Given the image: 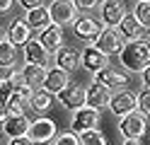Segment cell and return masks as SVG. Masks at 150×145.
<instances>
[{
    "mask_svg": "<svg viewBox=\"0 0 150 145\" xmlns=\"http://www.w3.org/2000/svg\"><path fill=\"white\" fill-rule=\"evenodd\" d=\"M119 61H121V65H124L126 70L143 73L150 65V44L145 39L124 44V48H121V53H119Z\"/></svg>",
    "mask_w": 150,
    "mask_h": 145,
    "instance_id": "6da1fadb",
    "label": "cell"
},
{
    "mask_svg": "<svg viewBox=\"0 0 150 145\" xmlns=\"http://www.w3.org/2000/svg\"><path fill=\"white\" fill-rule=\"evenodd\" d=\"M51 145H80V135H75L73 131H65V133L56 135L51 140Z\"/></svg>",
    "mask_w": 150,
    "mask_h": 145,
    "instance_id": "f1b7e54d",
    "label": "cell"
},
{
    "mask_svg": "<svg viewBox=\"0 0 150 145\" xmlns=\"http://www.w3.org/2000/svg\"><path fill=\"white\" fill-rule=\"evenodd\" d=\"M7 41H10L15 48L17 46H27L32 41V27L24 22V19H15V22H10V27H7Z\"/></svg>",
    "mask_w": 150,
    "mask_h": 145,
    "instance_id": "5bb4252c",
    "label": "cell"
},
{
    "mask_svg": "<svg viewBox=\"0 0 150 145\" xmlns=\"http://www.w3.org/2000/svg\"><path fill=\"white\" fill-rule=\"evenodd\" d=\"M3 82H5V80H3V77H0V85H3Z\"/></svg>",
    "mask_w": 150,
    "mask_h": 145,
    "instance_id": "f35d334b",
    "label": "cell"
},
{
    "mask_svg": "<svg viewBox=\"0 0 150 145\" xmlns=\"http://www.w3.org/2000/svg\"><path fill=\"white\" fill-rule=\"evenodd\" d=\"M29 126H32V121L27 119V116H7V121L3 123V131L10 135V140H12V138H24V135L29 133Z\"/></svg>",
    "mask_w": 150,
    "mask_h": 145,
    "instance_id": "ac0fdd59",
    "label": "cell"
},
{
    "mask_svg": "<svg viewBox=\"0 0 150 145\" xmlns=\"http://www.w3.org/2000/svg\"><path fill=\"white\" fill-rule=\"evenodd\" d=\"M51 97L53 94H49L46 90H34L32 92V97H29V106L36 111V114H44V111H49V106H51Z\"/></svg>",
    "mask_w": 150,
    "mask_h": 145,
    "instance_id": "603a6c76",
    "label": "cell"
},
{
    "mask_svg": "<svg viewBox=\"0 0 150 145\" xmlns=\"http://www.w3.org/2000/svg\"><path fill=\"white\" fill-rule=\"evenodd\" d=\"M20 73L24 75V80H27V85H29L32 90H34V87L39 90V87H41V82H44V75H46V70H44V68H39V65H29V63H27Z\"/></svg>",
    "mask_w": 150,
    "mask_h": 145,
    "instance_id": "cb8c5ba5",
    "label": "cell"
},
{
    "mask_svg": "<svg viewBox=\"0 0 150 145\" xmlns=\"http://www.w3.org/2000/svg\"><path fill=\"white\" fill-rule=\"evenodd\" d=\"M145 41H148V44H150V32H148V39H145Z\"/></svg>",
    "mask_w": 150,
    "mask_h": 145,
    "instance_id": "74e56055",
    "label": "cell"
},
{
    "mask_svg": "<svg viewBox=\"0 0 150 145\" xmlns=\"http://www.w3.org/2000/svg\"><path fill=\"white\" fill-rule=\"evenodd\" d=\"M140 75H143V82H145V87L150 90V65H148V68H145V70L140 73Z\"/></svg>",
    "mask_w": 150,
    "mask_h": 145,
    "instance_id": "e575fe53",
    "label": "cell"
},
{
    "mask_svg": "<svg viewBox=\"0 0 150 145\" xmlns=\"http://www.w3.org/2000/svg\"><path fill=\"white\" fill-rule=\"evenodd\" d=\"M24 58L29 65H39V68H46L51 61V53L39 44V39H32L29 44L24 46Z\"/></svg>",
    "mask_w": 150,
    "mask_h": 145,
    "instance_id": "9a60e30c",
    "label": "cell"
},
{
    "mask_svg": "<svg viewBox=\"0 0 150 145\" xmlns=\"http://www.w3.org/2000/svg\"><path fill=\"white\" fill-rule=\"evenodd\" d=\"M15 63H17V48L5 39L0 44V68H12Z\"/></svg>",
    "mask_w": 150,
    "mask_h": 145,
    "instance_id": "d4e9b609",
    "label": "cell"
},
{
    "mask_svg": "<svg viewBox=\"0 0 150 145\" xmlns=\"http://www.w3.org/2000/svg\"><path fill=\"white\" fill-rule=\"evenodd\" d=\"M7 82H10V87H12V94H17V97H22V99L29 102V97H32L34 90L27 85V80H24V75H22V73L12 70L10 75H7Z\"/></svg>",
    "mask_w": 150,
    "mask_h": 145,
    "instance_id": "7402d4cb",
    "label": "cell"
},
{
    "mask_svg": "<svg viewBox=\"0 0 150 145\" xmlns=\"http://www.w3.org/2000/svg\"><path fill=\"white\" fill-rule=\"evenodd\" d=\"M68 73H63L61 68H49V70H46V75H44V82H41V90H46L49 94H56L58 97L65 87H68Z\"/></svg>",
    "mask_w": 150,
    "mask_h": 145,
    "instance_id": "8fae6325",
    "label": "cell"
},
{
    "mask_svg": "<svg viewBox=\"0 0 150 145\" xmlns=\"http://www.w3.org/2000/svg\"><path fill=\"white\" fill-rule=\"evenodd\" d=\"M109 104H111V92L92 82V87L87 90V106L99 111V109H104V106H109Z\"/></svg>",
    "mask_w": 150,
    "mask_h": 145,
    "instance_id": "ffe728a7",
    "label": "cell"
},
{
    "mask_svg": "<svg viewBox=\"0 0 150 145\" xmlns=\"http://www.w3.org/2000/svg\"><path fill=\"white\" fill-rule=\"evenodd\" d=\"M80 65L85 68V70H92V73H99L104 70V68L109 65V58L104 53H99L95 46H85L80 51Z\"/></svg>",
    "mask_w": 150,
    "mask_h": 145,
    "instance_id": "4fadbf2b",
    "label": "cell"
},
{
    "mask_svg": "<svg viewBox=\"0 0 150 145\" xmlns=\"http://www.w3.org/2000/svg\"><path fill=\"white\" fill-rule=\"evenodd\" d=\"M133 15H136V19L140 22V27L150 32V0H138Z\"/></svg>",
    "mask_w": 150,
    "mask_h": 145,
    "instance_id": "484cf974",
    "label": "cell"
},
{
    "mask_svg": "<svg viewBox=\"0 0 150 145\" xmlns=\"http://www.w3.org/2000/svg\"><path fill=\"white\" fill-rule=\"evenodd\" d=\"M99 10H102V22L107 27H111V29H116L126 17L124 3H119V0H104V3L99 5Z\"/></svg>",
    "mask_w": 150,
    "mask_h": 145,
    "instance_id": "7c38bea8",
    "label": "cell"
},
{
    "mask_svg": "<svg viewBox=\"0 0 150 145\" xmlns=\"http://www.w3.org/2000/svg\"><path fill=\"white\" fill-rule=\"evenodd\" d=\"M27 24H29L32 29H39V32H44L46 27H51V12H49V7H39V10H34V12H27V19H24Z\"/></svg>",
    "mask_w": 150,
    "mask_h": 145,
    "instance_id": "44dd1931",
    "label": "cell"
},
{
    "mask_svg": "<svg viewBox=\"0 0 150 145\" xmlns=\"http://www.w3.org/2000/svg\"><path fill=\"white\" fill-rule=\"evenodd\" d=\"M20 5L27 10V12H34V10H39V7H41V3H39V0H22Z\"/></svg>",
    "mask_w": 150,
    "mask_h": 145,
    "instance_id": "4dcf8cb0",
    "label": "cell"
},
{
    "mask_svg": "<svg viewBox=\"0 0 150 145\" xmlns=\"http://www.w3.org/2000/svg\"><path fill=\"white\" fill-rule=\"evenodd\" d=\"M49 12H51V22L53 24H73L75 19V12H78V7H75L73 0H53V3L49 5Z\"/></svg>",
    "mask_w": 150,
    "mask_h": 145,
    "instance_id": "52a82bcc",
    "label": "cell"
},
{
    "mask_svg": "<svg viewBox=\"0 0 150 145\" xmlns=\"http://www.w3.org/2000/svg\"><path fill=\"white\" fill-rule=\"evenodd\" d=\"M58 102L65 106V109H73V111L85 109V106H87V90L80 87V85H68L58 94Z\"/></svg>",
    "mask_w": 150,
    "mask_h": 145,
    "instance_id": "9c48e42d",
    "label": "cell"
},
{
    "mask_svg": "<svg viewBox=\"0 0 150 145\" xmlns=\"http://www.w3.org/2000/svg\"><path fill=\"white\" fill-rule=\"evenodd\" d=\"M95 48H97L99 53H104L107 58L114 56V53H121V48H124V39H121L119 29L104 27V29H102V34L95 39Z\"/></svg>",
    "mask_w": 150,
    "mask_h": 145,
    "instance_id": "7a4b0ae2",
    "label": "cell"
},
{
    "mask_svg": "<svg viewBox=\"0 0 150 145\" xmlns=\"http://www.w3.org/2000/svg\"><path fill=\"white\" fill-rule=\"evenodd\" d=\"M10 10H12V0H0V15L10 12Z\"/></svg>",
    "mask_w": 150,
    "mask_h": 145,
    "instance_id": "d6a6232c",
    "label": "cell"
},
{
    "mask_svg": "<svg viewBox=\"0 0 150 145\" xmlns=\"http://www.w3.org/2000/svg\"><path fill=\"white\" fill-rule=\"evenodd\" d=\"M124 145H140V140H124Z\"/></svg>",
    "mask_w": 150,
    "mask_h": 145,
    "instance_id": "d590c367",
    "label": "cell"
},
{
    "mask_svg": "<svg viewBox=\"0 0 150 145\" xmlns=\"http://www.w3.org/2000/svg\"><path fill=\"white\" fill-rule=\"evenodd\" d=\"M136 109H138V114H143L145 119H150V90L148 87L138 94V106Z\"/></svg>",
    "mask_w": 150,
    "mask_h": 145,
    "instance_id": "f546056e",
    "label": "cell"
},
{
    "mask_svg": "<svg viewBox=\"0 0 150 145\" xmlns=\"http://www.w3.org/2000/svg\"><path fill=\"white\" fill-rule=\"evenodd\" d=\"M138 106V94L133 92H116V94H111V104H109V111L114 114V116H128V114H133V109Z\"/></svg>",
    "mask_w": 150,
    "mask_h": 145,
    "instance_id": "ba28073f",
    "label": "cell"
},
{
    "mask_svg": "<svg viewBox=\"0 0 150 145\" xmlns=\"http://www.w3.org/2000/svg\"><path fill=\"white\" fill-rule=\"evenodd\" d=\"M75 7L78 10H92L95 7V0H75Z\"/></svg>",
    "mask_w": 150,
    "mask_h": 145,
    "instance_id": "1f68e13d",
    "label": "cell"
},
{
    "mask_svg": "<svg viewBox=\"0 0 150 145\" xmlns=\"http://www.w3.org/2000/svg\"><path fill=\"white\" fill-rule=\"evenodd\" d=\"M56 135H58V133H56V121L46 119V116H39L36 121H32L27 138L36 145V143H51Z\"/></svg>",
    "mask_w": 150,
    "mask_h": 145,
    "instance_id": "5b68a950",
    "label": "cell"
},
{
    "mask_svg": "<svg viewBox=\"0 0 150 145\" xmlns=\"http://www.w3.org/2000/svg\"><path fill=\"white\" fill-rule=\"evenodd\" d=\"M97 123H99V111L85 106V109H78L73 114L70 128H73L75 135H80V133H87V131H97Z\"/></svg>",
    "mask_w": 150,
    "mask_h": 145,
    "instance_id": "8992f818",
    "label": "cell"
},
{
    "mask_svg": "<svg viewBox=\"0 0 150 145\" xmlns=\"http://www.w3.org/2000/svg\"><path fill=\"white\" fill-rule=\"evenodd\" d=\"M119 34H121V39H126V44L128 41H138L140 36H143V27H140V22L136 19V15L133 12H126V17H124V22L119 24Z\"/></svg>",
    "mask_w": 150,
    "mask_h": 145,
    "instance_id": "d6986e66",
    "label": "cell"
},
{
    "mask_svg": "<svg viewBox=\"0 0 150 145\" xmlns=\"http://www.w3.org/2000/svg\"><path fill=\"white\" fill-rule=\"evenodd\" d=\"M5 41V32H3V29H0V44H3Z\"/></svg>",
    "mask_w": 150,
    "mask_h": 145,
    "instance_id": "8d00e7d4",
    "label": "cell"
},
{
    "mask_svg": "<svg viewBox=\"0 0 150 145\" xmlns=\"http://www.w3.org/2000/svg\"><path fill=\"white\" fill-rule=\"evenodd\" d=\"M102 27L95 17H78L73 22V34L78 39H85V41H95V39L102 34Z\"/></svg>",
    "mask_w": 150,
    "mask_h": 145,
    "instance_id": "30bf717a",
    "label": "cell"
},
{
    "mask_svg": "<svg viewBox=\"0 0 150 145\" xmlns=\"http://www.w3.org/2000/svg\"><path fill=\"white\" fill-rule=\"evenodd\" d=\"M80 145H107V138L102 131H87L80 133Z\"/></svg>",
    "mask_w": 150,
    "mask_h": 145,
    "instance_id": "4316f807",
    "label": "cell"
},
{
    "mask_svg": "<svg viewBox=\"0 0 150 145\" xmlns=\"http://www.w3.org/2000/svg\"><path fill=\"white\" fill-rule=\"evenodd\" d=\"M10 145H34V143L24 135V138H12V140H10Z\"/></svg>",
    "mask_w": 150,
    "mask_h": 145,
    "instance_id": "836d02e7",
    "label": "cell"
},
{
    "mask_svg": "<svg viewBox=\"0 0 150 145\" xmlns=\"http://www.w3.org/2000/svg\"><path fill=\"white\" fill-rule=\"evenodd\" d=\"M80 65V51H75L70 46H63L56 51V68H61L63 73H70Z\"/></svg>",
    "mask_w": 150,
    "mask_h": 145,
    "instance_id": "2e32d148",
    "label": "cell"
},
{
    "mask_svg": "<svg viewBox=\"0 0 150 145\" xmlns=\"http://www.w3.org/2000/svg\"><path fill=\"white\" fill-rule=\"evenodd\" d=\"M119 131H121V135H124L126 140H140V138L145 135V131H148L145 116L138 114V111L124 116V119H121V123H119Z\"/></svg>",
    "mask_w": 150,
    "mask_h": 145,
    "instance_id": "3957f363",
    "label": "cell"
},
{
    "mask_svg": "<svg viewBox=\"0 0 150 145\" xmlns=\"http://www.w3.org/2000/svg\"><path fill=\"white\" fill-rule=\"evenodd\" d=\"M0 106H3V104H0Z\"/></svg>",
    "mask_w": 150,
    "mask_h": 145,
    "instance_id": "ab89813d",
    "label": "cell"
},
{
    "mask_svg": "<svg viewBox=\"0 0 150 145\" xmlns=\"http://www.w3.org/2000/svg\"><path fill=\"white\" fill-rule=\"evenodd\" d=\"M24 104H27V99H22V97H17V94H12L10 97V102H7V114L10 116H24Z\"/></svg>",
    "mask_w": 150,
    "mask_h": 145,
    "instance_id": "83f0119b",
    "label": "cell"
},
{
    "mask_svg": "<svg viewBox=\"0 0 150 145\" xmlns=\"http://www.w3.org/2000/svg\"><path fill=\"white\" fill-rule=\"evenodd\" d=\"M39 44L46 48V51H58V48H63V32H61V27L58 24H51V27H46L44 32L39 34Z\"/></svg>",
    "mask_w": 150,
    "mask_h": 145,
    "instance_id": "e0dca14e",
    "label": "cell"
},
{
    "mask_svg": "<svg viewBox=\"0 0 150 145\" xmlns=\"http://www.w3.org/2000/svg\"><path fill=\"white\" fill-rule=\"evenodd\" d=\"M95 85L99 87H104V90H121L124 92V87L131 85V77L126 73H121V70H114V68H104V70H99L95 73Z\"/></svg>",
    "mask_w": 150,
    "mask_h": 145,
    "instance_id": "277c9868",
    "label": "cell"
}]
</instances>
